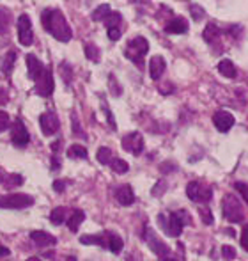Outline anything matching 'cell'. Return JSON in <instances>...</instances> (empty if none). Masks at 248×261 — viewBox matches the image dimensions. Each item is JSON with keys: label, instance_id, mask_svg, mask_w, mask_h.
<instances>
[{"label": "cell", "instance_id": "6da1fadb", "mask_svg": "<svg viewBox=\"0 0 248 261\" xmlns=\"http://www.w3.org/2000/svg\"><path fill=\"white\" fill-rule=\"evenodd\" d=\"M41 21L43 25H45V29H47L57 41L60 43L71 41L73 38L71 27L67 25L66 18H64V14L60 13L59 9H47V11H43Z\"/></svg>", "mask_w": 248, "mask_h": 261}, {"label": "cell", "instance_id": "d6986e66", "mask_svg": "<svg viewBox=\"0 0 248 261\" xmlns=\"http://www.w3.org/2000/svg\"><path fill=\"white\" fill-rule=\"evenodd\" d=\"M165 30L168 34H185L188 32V23H186L185 18H174L165 25Z\"/></svg>", "mask_w": 248, "mask_h": 261}, {"label": "cell", "instance_id": "c3c4849f", "mask_svg": "<svg viewBox=\"0 0 248 261\" xmlns=\"http://www.w3.org/2000/svg\"><path fill=\"white\" fill-rule=\"evenodd\" d=\"M110 80H112V84H114V87H112V89H114V94H115V96H119V94H121V89H119L117 82H115L114 76H110Z\"/></svg>", "mask_w": 248, "mask_h": 261}, {"label": "cell", "instance_id": "ab89813d", "mask_svg": "<svg viewBox=\"0 0 248 261\" xmlns=\"http://www.w3.org/2000/svg\"><path fill=\"white\" fill-rule=\"evenodd\" d=\"M222 254H223V258H225V260H234V258H236V249L231 247V245H223Z\"/></svg>", "mask_w": 248, "mask_h": 261}, {"label": "cell", "instance_id": "52a82bcc", "mask_svg": "<svg viewBox=\"0 0 248 261\" xmlns=\"http://www.w3.org/2000/svg\"><path fill=\"white\" fill-rule=\"evenodd\" d=\"M186 196L194 202H209L213 197V190L200 181H190L186 187Z\"/></svg>", "mask_w": 248, "mask_h": 261}, {"label": "cell", "instance_id": "5bb4252c", "mask_svg": "<svg viewBox=\"0 0 248 261\" xmlns=\"http://www.w3.org/2000/svg\"><path fill=\"white\" fill-rule=\"evenodd\" d=\"M165 67H167V63L161 55H154L149 63V75H151L152 80H160L161 75L165 73Z\"/></svg>", "mask_w": 248, "mask_h": 261}, {"label": "cell", "instance_id": "4316f807", "mask_svg": "<svg viewBox=\"0 0 248 261\" xmlns=\"http://www.w3.org/2000/svg\"><path fill=\"white\" fill-rule=\"evenodd\" d=\"M9 25H11V13L5 7H0V36L7 34Z\"/></svg>", "mask_w": 248, "mask_h": 261}, {"label": "cell", "instance_id": "d4e9b609", "mask_svg": "<svg viewBox=\"0 0 248 261\" xmlns=\"http://www.w3.org/2000/svg\"><path fill=\"white\" fill-rule=\"evenodd\" d=\"M67 217V210L64 206H57L51 210L50 213V222L55 224V226H60V224H64V220H66Z\"/></svg>", "mask_w": 248, "mask_h": 261}, {"label": "cell", "instance_id": "4fadbf2b", "mask_svg": "<svg viewBox=\"0 0 248 261\" xmlns=\"http://www.w3.org/2000/svg\"><path fill=\"white\" fill-rule=\"evenodd\" d=\"M234 116L231 114V112H227V110H218V112H215V116H213V125L216 127V130L222 131V133H225V131H229L232 127H234Z\"/></svg>", "mask_w": 248, "mask_h": 261}, {"label": "cell", "instance_id": "ee69618b", "mask_svg": "<svg viewBox=\"0 0 248 261\" xmlns=\"http://www.w3.org/2000/svg\"><path fill=\"white\" fill-rule=\"evenodd\" d=\"M105 112H106V121H108V125L112 127V130H117V125H115V121H114V116H112V112H110L108 109H105Z\"/></svg>", "mask_w": 248, "mask_h": 261}, {"label": "cell", "instance_id": "e575fe53", "mask_svg": "<svg viewBox=\"0 0 248 261\" xmlns=\"http://www.w3.org/2000/svg\"><path fill=\"white\" fill-rule=\"evenodd\" d=\"M122 21V16L119 13H110L108 16L105 18V25L108 27V29H112V27H119V23Z\"/></svg>", "mask_w": 248, "mask_h": 261}, {"label": "cell", "instance_id": "9a60e30c", "mask_svg": "<svg viewBox=\"0 0 248 261\" xmlns=\"http://www.w3.org/2000/svg\"><path fill=\"white\" fill-rule=\"evenodd\" d=\"M30 240L38 247H51V245L57 244V238L47 231H32L30 233Z\"/></svg>", "mask_w": 248, "mask_h": 261}, {"label": "cell", "instance_id": "4dcf8cb0", "mask_svg": "<svg viewBox=\"0 0 248 261\" xmlns=\"http://www.w3.org/2000/svg\"><path fill=\"white\" fill-rule=\"evenodd\" d=\"M23 185V176L21 174H7L4 181V187L5 189H14V187H20Z\"/></svg>", "mask_w": 248, "mask_h": 261}, {"label": "cell", "instance_id": "d6a6232c", "mask_svg": "<svg viewBox=\"0 0 248 261\" xmlns=\"http://www.w3.org/2000/svg\"><path fill=\"white\" fill-rule=\"evenodd\" d=\"M99 55H101L99 50H98L94 45H91V43H89V45H85V57H87L89 61L98 63V61H99Z\"/></svg>", "mask_w": 248, "mask_h": 261}, {"label": "cell", "instance_id": "83f0119b", "mask_svg": "<svg viewBox=\"0 0 248 261\" xmlns=\"http://www.w3.org/2000/svg\"><path fill=\"white\" fill-rule=\"evenodd\" d=\"M110 167H112V171H114L115 174H126L128 171H130V165H128V162H124L122 158H112V162H110Z\"/></svg>", "mask_w": 248, "mask_h": 261}, {"label": "cell", "instance_id": "7a4b0ae2", "mask_svg": "<svg viewBox=\"0 0 248 261\" xmlns=\"http://www.w3.org/2000/svg\"><path fill=\"white\" fill-rule=\"evenodd\" d=\"M158 224L161 226V229L165 231V235L177 238L183 233V228L186 224H190V215L186 210H177L172 213H160L158 215Z\"/></svg>", "mask_w": 248, "mask_h": 261}, {"label": "cell", "instance_id": "f6af8a7d", "mask_svg": "<svg viewBox=\"0 0 248 261\" xmlns=\"http://www.w3.org/2000/svg\"><path fill=\"white\" fill-rule=\"evenodd\" d=\"M165 189H167V187H165L163 181H158V183H156V189H152V196H161V192H163Z\"/></svg>", "mask_w": 248, "mask_h": 261}, {"label": "cell", "instance_id": "2e32d148", "mask_svg": "<svg viewBox=\"0 0 248 261\" xmlns=\"http://www.w3.org/2000/svg\"><path fill=\"white\" fill-rule=\"evenodd\" d=\"M115 199H117V202L122 204V206H131L135 202L133 189H131L130 185H121L115 190Z\"/></svg>", "mask_w": 248, "mask_h": 261}, {"label": "cell", "instance_id": "836d02e7", "mask_svg": "<svg viewBox=\"0 0 248 261\" xmlns=\"http://www.w3.org/2000/svg\"><path fill=\"white\" fill-rule=\"evenodd\" d=\"M198 215H200L202 222L206 224V226H211V224L215 222V219H213V213H211L209 208H206V206L198 208Z\"/></svg>", "mask_w": 248, "mask_h": 261}, {"label": "cell", "instance_id": "f5cc1de1", "mask_svg": "<svg viewBox=\"0 0 248 261\" xmlns=\"http://www.w3.org/2000/svg\"><path fill=\"white\" fill-rule=\"evenodd\" d=\"M60 144H62V140H57V142L51 144V151H53V153L59 151V149H60Z\"/></svg>", "mask_w": 248, "mask_h": 261}, {"label": "cell", "instance_id": "d590c367", "mask_svg": "<svg viewBox=\"0 0 248 261\" xmlns=\"http://www.w3.org/2000/svg\"><path fill=\"white\" fill-rule=\"evenodd\" d=\"M190 13H192V16H194V20L195 21H198V20H202L204 18V9L200 7V5H197V4H192L190 5Z\"/></svg>", "mask_w": 248, "mask_h": 261}, {"label": "cell", "instance_id": "8d00e7d4", "mask_svg": "<svg viewBox=\"0 0 248 261\" xmlns=\"http://www.w3.org/2000/svg\"><path fill=\"white\" fill-rule=\"evenodd\" d=\"M9 125H11V118H9V114L7 112H4V110H0V133L7 130Z\"/></svg>", "mask_w": 248, "mask_h": 261}, {"label": "cell", "instance_id": "603a6c76", "mask_svg": "<svg viewBox=\"0 0 248 261\" xmlns=\"http://www.w3.org/2000/svg\"><path fill=\"white\" fill-rule=\"evenodd\" d=\"M218 71L222 73L225 78H236L238 71H236V66L229 59H222L218 63Z\"/></svg>", "mask_w": 248, "mask_h": 261}, {"label": "cell", "instance_id": "ac0fdd59", "mask_svg": "<svg viewBox=\"0 0 248 261\" xmlns=\"http://www.w3.org/2000/svg\"><path fill=\"white\" fill-rule=\"evenodd\" d=\"M106 238H108V233H99V235H82L80 236V244L84 245H99V247L106 249Z\"/></svg>", "mask_w": 248, "mask_h": 261}, {"label": "cell", "instance_id": "277c9868", "mask_svg": "<svg viewBox=\"0 0 248 261\" xmlns=\"http://www.w3.org/2000/svg\"><path fill=\"white\" fill-rule=\"evenodd\" d=\"M222 213L223 217L229 220V222L236 224V222H243L245 219V210L241 201L236 196L227 194L222 201Z\"/></svg>", "mask_w": 248, "mask_h": 261}, {"label": "cell", "instance_id": "8992f818", "mask_svg": "<svg viewBox=\"0 0 248 261\" xmlns=\"http://www.w3.org/2000/svg\"><path fill=\"white\" fill-rule=\"evenodd\" d=\"M34 204V197L27 194H7L0 196V208L5 210H21V208H29Z\"/></svg>", "mask_w": 248, "mask_h": 261}, {"label": "cell", "instance_id": "484cf974", "mask_svg": "<svg viewBox=\"0 0 248 261\" xmlns=\"http://www.w3.org/2000/svg\"><path fill=\"white\" fill-rule=\"evenodd\" d=\"M67 156L69 158H82V160H87V149H85L82 144H73L69 149H67Z\"/></svg>", "mask_w": 248, "mask_h": 261}, {"label": "cell", "instance_id": "f546056e", "mask_svg": "<svg viewBox=\"0 0 248 261\" xmlns=\"http://www.w3.org/2000/svg\"><path fill=\"white\" fill-rule=\"evenodd\" d=\"M96 158L99 164L108 165L110 162H112V149H110V147H99V149H98Z\"/></svg>", "mask_w": 248, "mask_h": 261}, {"label": "cell", "instance_id": "f1b7e54d", "mask_svg": "<svg viewBox=\"0 0 248 261\" xmlns=\"http://www.w3.org/2000/svg\"><path fill=\"white\" fill-rule=\"evenodd\" d=\"M112 13V11H110V5L108 4H101L99 7H96L93 11V20L94 21H105V18L108 16V14Z\"/></svg>", "mask_w": 248, "mask_h": 261}, {"label": "cell", "instance_id": "bcb514c9", "mask_svg": "<svg viewBox=\"0 0 248 261\" xmlns=\"http://www.w3.org/2000/svg\"><path fill=\"white\" fill-rule=\"evenodd\" d=\"M60 169V162H59V156L53 155L51 156V171H59Z\"/></svg>", "mask_w": 248, "mask_h": 261}, {"label": "cell", "instance_id": "ba28073f", "mask_svg": "<svg viewBox=\"0 0 248 261\" xmlns=\"http://www.w3.org/2000/svg\"><path fill=\"white\" fill-rule=\"evenodd\" d=\"M121 146L124 151L131 153V155L139 156L144 151V137L139 131H131V133L124 135L121 140Z\"/></svg>", "mask_w": 248, "mask_h": 261}, {"label": "cell", "instance_id": "74e56055", "mask_svg": "<svg viewBox=\"0 0 248 261\" xmlns=\"http://www.w3.org/2000/svg\"><path fill=\"white\" fill-rule=\"evenodd\" d=\"M234 189L238 190V192L241 194V197H243L245 201L248 202V183H243V181H236Z\"/></svg>", "mask_w": 248, "mask_h": 261}, {"label": "cell", "instance_id": "8fae6325", "mask_svg": "<svg viewBox=\"0 0 248 261\" xmlns=\"http://www.w3.org/2000/svg\"><path fill=\"white\" fill-rule=\"evenodd\" d=\"M11 140H13V144L18 147H25L27 144H29L30 135L21 119H16V121L13 123V128H11Z\"/></svg>", "mask_w": 248, "mask_h": 261}, {"label": "cell", "instance_id": "44dd1931", "mask_svg": "<svg viewBox=\"0 0 248 261\" xmlns=\"http://www.w3.org/2000/svg\"><path fill=\"white\" fill-rule=\"evenodd\" d=\"M85 220V213L82 210H73V213L67 217V228H69V231L76 233L78 231V228L82 226V222Z\"/></svg>", "mask_w": 248, "mask_h": 261}, {"label": "cell", "instance_id": "60d3db41", "mask_svg": "<svg viewBox=\"0 0 248 261\" xmlns=\"http://www.w3.org/2000/svg\"><path fill=\"white\" fill-rule=\"evenodd\" d=\"M67 187V180H55L53 181V190L57 192V194H62L64 190H66Z\"/></svg>", "mask_w": 248, "mask_h": 261}, {"label": "cell", "instance_id": "e0dca14e", "mask_svg": "<svg viewBox=\"0 0 248 261\" xmlns=\"http://www.w3.org/2000/svg\"><path fill=\"white\" fill-rule=\"evenodd\" d=\"M27 67H29V78H32V80H38L39 75H41L43 69H45L43 63L34 54L27 55Z\"/></svg>", "mask_w": 248, "mask_h": 261}, {"label": "cell", "instance_id": "b9f144b4", "mask_svg": "<svg viewBox=\"0 0 248 261\" xmlns=\"http://www.w3.org/2000/svg\"><path fill=\"white\" fill-rule=\"evenodd\" d=\"M241 247L248 253V224L243 226V233H241Z\"/></svg>", "mask_w": 248, "mask_h": 261}, {"label": "cell", "instance_id": "ffe728a7", "mask_svg": "<svg viewBox=\"0 0 248 261\" xmlns=\"http://www.w3.org/2000/svg\"><path fill=\"white\" fill-rule=\"evenodd\" d=\"M106 233H108V238H106V249H108L110 253L119 254L122 251V245H124L122 238L114 231H106Z\"/></svg>", "mask_w": 248, "mask_h": 261}, {"label": "cell", "instance_id": "9c48e42d", "mask_svg": "<svg viewBox=\"0 0 248 261\" xmlns=\"http://www.w3.org/2000/svg\"><path fill=\"white\" fill-rule=\"evenodd\" d=\"M18 39L23 47H30L34 41V34H32V21L27 14H21L18 18Z\"/></svg>", "mask_w": 248, "mask_h": 261}, {"label": "cell", "instance_id": "3957f363", "mask_svg": "<svg viewBox=\"0 0 248 261\" xmlns=\"http://www.w3.org/2000/svg\"><path fill=\"white\" fill-rule=\"evenodd\" d=\"M142 238H144V242H146V244L149 245V249H151L152 253H154L156 256L160 258V261L172 260V258H174L172 249L168 247L167 244H163V242H161L160 238H158V235H156V233L152 231L151 228H144Z\"/></svg>", "mask_w": 248, "mask_h": 261}, {"label": "cell", "instance_id": "db71d44e", "mask_svg": "<svg viewBox=\"0 0 248 261\" xmlns=\"http://www.w3.org/2000/svg\"><path fill=\"white\" fill-rule=\"evenodd\" d=\"M27 261H43V260H39V258H29Z\"/></svg>", "mask_w": 248, "mask_h": 261}, {"label": "cell", "instance_id": "816d5d0a", "mask_svg": "<svg viewBox=\"0 0 248 261\" xmlns=\"http://www.w3.org/2000/svg\"><path fill=\"white\" fill-rule=\"evenodd\" d=\"M5 178H7V173H5L4 169L0 167V185H4V181H5Z\"/></svg>", "mask_w": 248, "mask_h": 261}, {"label": "cell", "instance_id": "f907efd6", "mask_svg": "<svg viewBox=\"0 0 248 261\" xmlns=\"http://www.w3.org/2000/svg\"><path fill=\"white\" fill-rule=\"evenodd\" d=\"M57 261H78L76 260V256H73V254H69V256H62V258H59Z\"/></svg>", "mask_w": 248, "mask_h": 261}, {"label": "cell", "instance_id": "f35d334b", "mask_svg": "<svg viewBox=\"0 0 248 261\" xmlns=\"http://www.w3.org/2000/svg\"><path fill=\"white\" fill-rule=\"evenodd\" d=\"M71 121H73V133L76 135V137H85V133L82 131L80 125H78V118H76V114L73 112L71 114Z\"/></svg>", "mask_w": 248, "mask_h": 261}, {"label": "cell", "instance_id": "681fc988", "mask_svg": "<svg viewBox=\"0 0 248 261\" xmlns=\"http://www.w3.org/2000/svg\"><path fill=\"white\" fill-rule=\"evenodd\" d=\"M9 254H11V251H9L7 247H4V245H0V258L9 256Z\"/></svg>", "mask_w": 248, "mask_h": 261}, {"label": "cell", "instance_id": "7c38bea8", "mask_svg": "<svg viewBox=\"0 0 248 261\" xmlns=\"http://www.w3.org/2000/svg\"><path fill=\"white\" fill-rule=\"evenodd\" d=\"M39 125H41V130L45 135H53L59 131L60 128V121L59 118H57V114L55 112H45V114L39 116Z\"/></svg>", "mask_w": 248, "mask_h": 261}, {"label": "cell", "instance_id": "5b68a950", "mask_svg": "<svg viewBox=\"0 0 248 261\" xmlns=\"http://www.w3.org/2000/svg\"><path fill=\"white\" fill-rule=\"evenodd\" d=\"M148 52H149V43H148V39L142 38V36L133 38L126 45V48H124V55H126L131 63L139 64V66L142 64L144 55L148 54Z\"/></svg>", "mask_w": 248, "mask_h": 261}, {"label": "cell", "instance_id": "30bf717a", "mask_svg": "<svg viewBox=\"0 0 248 261\" xmlns=\"http://www.w3.org/2000/svg\"><path fill=\"white\" fill-rule=\"evenodd\" d=\"M53 75H51L50 67H45L43 73L39 75V78L36 80V93L39 96H45L48 98L51 93H53Z\"/></svg>", "mask_w": 248, "mask_h": 261}, {"label": "cell", "instance_id": "1f68e13d", "mask_svg": "<svg viewBox=\"0 0 248 261\" xmlns=\"http://www.w3.org/2000/svg\"><path fill=\"white\" fill-rule=\"evenodd\" d=\"M59 71H60V75H62L64 84H71V82H73V69H71V66H69L67 63H62L59 66Z\"/></svg>", "mask_w": 248, "mask_h": 261}, {"label": "cell", "instance_id": "7bdbcfd3", "mask_svg": "<svg viewBox=\"0 0 248 261\" xmlns=\"http://www.w3.org/2000/svg\"><path fill=\"white\" fill-rule=\"evenodd\" d=\"M121 29L119 27H112V29H108V39L110 41H117L119 38H121Z\"/></svg>", "mask_w": 248, "mask_h": 261}, {"label": "cell", "instance_id": "11a10c76", "mask_svg": "<svg viewBox=\"0 0 248 261\" xmlns=\"http://www.w3.org/2000/svg\"><path fill=\"white\" fill-rule=\"evenodd\" d=\"M126 261H135V260H133V256H131V254H128V256H126Z\"/></svg>", "mask_w": 248, "mask_h": 261}, {"label": "cell", "instance_id": "7402d4cb", "mask_svg": "<svg viewBox=\"0 0 248 261\" xmlns=\"http://www.w3.org/2000/svg\"><path fill=\"white\" fill-rule=\"evenodd\" d=\"M202 38H204V41H206V43L213 45V43L218 41V38H220V29L215 25V23H207L206 29H204V32H202Z\"/></svg>", "mask_w": 248, "mask_h": 261}, {"label": "cell", "instance_id": "cb8c5ba5", "mask_svg": "<svg viewBox=\"0 0 248 261\" xmlns=\"http://www.w3.org/2000/svg\"><path fill=\"white\" fill-rule=\"evenodd\" d=\"M14 63H16V52L14 50L7 52L5 57L2 59V63H0V69H2V73H4V75H9L11 69H13Z\"/></svg>", "mask_w": 248, "mask_h": 261}, {"label": "cell", "instance_id": "7dc6e473", "mask_svg": "<svg viewBox=\"0 0 248 261\" xmlns=\"http://www.w3.org/2000/svg\"><path fill=\"white\" fill-rule=\"evenodd\" d=\"M7 100H9L7 93H5L4 89H0V105H5V103H7Z\"/></svg>", "mask_w": 248, "mask_h": 261}]
</instances>
